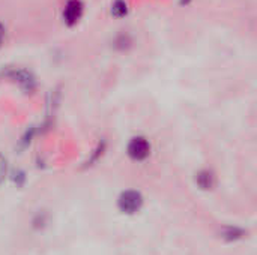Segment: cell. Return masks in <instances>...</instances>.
<instances>
[{"mask_svg":"<svg viewBox=\"0 0 257 255\" xmlns=\"http://www.w3.org/2000/svg\"><path fill=\"white\" fill-rule=\"evenodd\" d=\"M117 206L120 212L123 213H128V215L137 213L143 206V197L139 191H125L120 194L117 200Z\"/></svg>","mask_w":257,"mask_h":255,"instance_id":"cell-1","label":"cell"},{"mask_svg":"<svg viewBox=\"0 0 257 255\" xmlns=\"http://www.w3.org/2000/svg\"><path fill=\"white\" fill-rule=\"evenodd\" d=\"M6 159L0 155V185L3 183L5 177H6Z\"/></svg>","mask_w":257,"mask_h":255,"instance_id":"cell-7","label":"cell"},{"mask_svg":"<svg viewBox=\"0 0 257 255\" xmlns=\"http://www.w3.org/2000/svg\"><path fill=\"white\" fill-rule=\"evenodd\" d=\"M126 11H128V8L123 0H116L111 6V14L114 17H123V15H126Z\"/></svg>","mask_w":257,"mask_h":255,"instance_id":"cell-5","label":"cell"},{"mask_svg":"<svg viewBox=\"0 0 257 255\" xmlns=\"http://www.w3.org/2000/svg\"><path fill=\"white\" fill-rule=\"evenodd\" d=\"M5 33H6V30H5V26L0 23V47L3 45V41H5Z\"/></svg>","mask_w":257,"mask_h":255,"instance_id":"cell-8","label":"cell"},{"mask_svg":"<svg viewBox=\"0 0 257 255\" xmlns=\"http://www.w3.org/2000/svg\"><path fill=\"white\" fill-rule=\"evenodd\" d=\"M151 153V144L145 137H134L128 144V155L134 161H143Z\"/></svg>","mask_w":257,"mask_h":255,"instance_id":"cell-2","label":"cell"},{"mask_svg":"<svg viewBox=\"0 0 257 255\" xmlns=\"http://www.w3.org/2000/svg\"><path fill=\"white\" fill-rule=\"evenodd\" d=\"M81 15H83V3L80 0H69L63 9V18L66 24L69 26L77 24Z\"/></svg>","mask_w":257,"mask_h":255,"instance_id":"cell-4","label":"cell"},{"mask_svg":"<svg viewBox=\"0 0 257 255\" xmlns=\"http://www.w3.org/2000/svg\"><path fill=\"white\" fill-rule=\"evenodd\" d=\"M8 77L26 92H32L35 89V86H36V81H35L33 75L26 69H12V71L8 72Z\"/></svg>","mask_w":257,"mask_h":255,"instance_id":"cell-3","label":"cell"},{"mask_svg":"<svg viewBox=\"0 0 257 255\" xmlns=\"http://www.w3.org/2000/svg\"><path fill=\"white\" fill-rule=\"evenodd\" d=\"M211 179H212V176H211L208 171H203V173H200V174H199V185H200L203 189H208V188L212 185Z\"/></svg>","mask_w":257,"mask_h":255,"instance_id":"cell-6","label":"cell"}]
</instances>
